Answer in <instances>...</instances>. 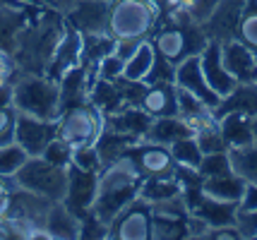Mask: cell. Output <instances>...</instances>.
Listing matches in <instances>:
<instances>
[{
    "label": "cell",
    "instance_id": "7c38bea8",
    "mask_svg": "<svg viewBox=\"0 0 257 240\" xmlns=\"http://www.w3.org/2000/svg\"><path fill=\"white\" fill-rule=\"evenodd\" d=\"M243 12H245V0H221L214 12L202 22V29L209 41H233L238 39V27L243 20Z\"/></svg>",
    "mask_w": 257,
    "mask_h": 240
},
{
    "label": "cell",
    "instance_id": "52a82bcc",
    "mask_svg": "<svg viewBox=\"0 0 257 240\" xmlns=\"http://www.w3.org/2000/svg\"><path fill=\"white\" fill-rule=\"evenodd\" d=\"M103 130V113L94 103H82L58 115V137L65 139L70 147L94 144Z\"/></svg>",
    "mask_w": 257,
    "mask_h": 240
},
{
    "label": "cell",
    "instance_id": "7a4b0ae2",
    "mask_svg": "<svg viewBox=\"0 0 257 240\" xmlns=\"http://www.w3.org/2000/svg\"><path fill=\"white\" fill-rule=\"evenodd\" d=\"M149 39L157 48V53H161L173 65H178L185 58L200 56L204 46L209 44L202 24L195 22L190 15L183 10L161 15Z\"/></svg>",
    "mask_w": 257,
    "mask_h": 240
},
{
    "label": "cell",
    "instance_id": "ab89813d",
    "mask_svg": "<svg viewBox=\"0 0 257 240\" xmlns=\"http://www.w3.org/2000/svg\"><path fill=\"white\" fill-rule=\"evenodd\" d=\"M173 77H176V65H173L171 60H166L161 53H157V58H154V65H152V70H149V75L145 77V84L173 82Z\"/></svg>",
    "mask_w": 257,
    "mask_h": 240
},
{
    "label": "cell",
    "instance_id": "2e32d148",
    "mask_svg": "<svg viewBox=\"0 0 257 240\" xmlns=\"http://www.w3.org/2000/svg\"><path fill=\"white\" fill-rule=\"evenodd\" d=\"M221 58L238 84H257V60L247 44H243L240 39L226 41L221 44Z\"/></svg>",
    "mask_w": 257,
    "mask_h": 240
},
{
    "label": "cell",
    "instance_id": "603a6c76",
    "mask_svg": "<svg viewBox=\"0 0 257 240\" xmlns=\"http://www.w3.org/2000/svg\"><path fill=\"white\" fill-rule=\"evenodd\" d=\"M224 113H243L247 118L257 115V84H235L226 96H221L214 115L219 118Z\"/></svg>",
    "mask_w": 257,
    "mask_h": 240
},
{
    "label": "cell",
    "instance_id": "11a10c76",
    "mask_svg": "<svg viewBox=\"0 0 257 240\" xmlns=\"http://www.w3.org/2000/svg\"><path fill=\"white\" fill-rule=\"evenodd\" d=\"M250 125H252V139L257 142V115H252V118H250Z\"/></svg>",
    "mask_w": 257,
    "mask_h": 240
},
{
    "label": "cell",
    "instance_id": "836d02e7",
    "mask_svg": "<svg viewBox=\"0 0 257 240\" xmlns=\"http://www.w3.org/2000/svg\"><path fill=\"white\" fill-rule=\"evenodd\" d=\"M27 159H29V154H27L17 142H8V144L0 147V178H3L5 183H10V187L15 185L12 183L15 173L27 163Z\"/></svg>",
    "mask_w": 257,
    "mask_h": 240
},
{
    "label": "cell",
    "instance_id": "bcb514c9",
    "mask_svg": "<svg viewBox=\"0 0 257 240\" xmlns=\"http://www.w3.org/2000/svg\"><path fill=\"white\" fill-rule=\"evenodd\" d=\"M142 41H147V39H142V36H120V39H115V51L113 53L120 60H127L137 48L142 46Z\"/></svg>",
    "mask_w": 257,
    "mask_h": 240
},
{
    "label": "cell",
    "instance_id": "83f0119b",
    "mask_svg": "<svg viewBox=\"0 0 257 240\" xmlns=\"http://www.w3.org/2000/svg\"><path fill=\"white\" fill-rule=\"evenodd\" d=\"M219 120V132L224 137L226 147L228 149H238L245 147L252 139V125H250V118L243 113H224L216 118Z\"/></svg>",
    "mask_w": 257,
    "mask_h": 240
},
{
    "label": "cell",
    "instance_id": "74e56055",
    "mask_svg": "<svg viewBox=\"0 0 257 240\" xmlns=\"http://www.w3.org/2000/svg\"><path fill=\"white\" fill-rule=\"evenodd\" d=\"M46 161H51V163H56V166H60V168H67L70 163H72V147L67 144L65 139H60L56 135V137L48 142V147L44 149V154H41Z\"/></svg>",
    "mask_w": 257,
    "mask_h": 240
},
{
    "label": "cell",
    "instance_id": "f5cc1de1",
    "mask_svg": "<svg viewBox=\"0 0 257 240\" xmlns=\"http://www.w3.org/2000/svg\"><path fill=\"white\" fill-rule=\"evenodd\" d=\"M0 106H12V84L0 87Z\"/></svg>",
    "mask_w": 257,
    "mask_h": 240
},
{
    "label": "cell",
    "instance_id": "f1b7e54d",
    "mask_svg": "<svg viewBox=\"0 0 257 240\" xmlns=\"http://www.w3.org/2000/svg\"><path fill=\"white\" fill-rule=\"evenodd\" d=\"M115 51V36L103 32V34H82V56H79V65L87 70H96L101 60L111 56Z\"/></svg>",
    "mask_w": 257,
    "mask_h": 240
},
{
    "label": "cell",
    "instance_id": "44dd1931",
    "mask_svg": "<svg viewBox=\"0 0 257 240\" xmlns=\"http://www.w3.org/2000/svg\"><path fill=\"white\" fill-rule=\"evenodd\" d=\"M89 103H94L103 115L118 113V111L127 108L123 87H120V77L118 80H101L94 75L89 87Z\"/></svg>",
    "mask_w": 257,
    "mask_h": 240
},
{
    "label": "cell",
    "instance_id": "d590c367",
    "mask_svg": "<svg viewBox=\"0 0 257 240\" xmlns=\"http://www.w3.org/2000/svg\"><path fill=\"white\" fill-rule=\"evenodd\" d=\"M202 178H214V175H224V173L233 171L231 168V159H228V151H216V154H204L197 166Z\"/></svg>",
    "mask_w": 257,
    "mask_h": 240
},
{
    "label": "cell",
    "instance_id": "f35d334b",
    "mask_svg": "<svg viewBox=\"0 0 257 240\" xmlns=\"http://www.w3.org/2000/svg\"><path fill=\"white\" fill-rule=\"evenodd\" d=\"M72 166H77L82 171L101 173V156L94 144H82L72 149Z\"/></svg>",
    "mask_w": 257,
    "mask_h": 240
},
{
    "label": "cell",
    "instance_id": "f546056e",
    "mask_svg": "<svg viewBox=\"0 0 257 240\" xmlns=\"http://www.w3.org/2000/svg\"><path fill=\"white\" fill-rule=\"evenodd\" d=\"M180 192H183L180 183L173 175H166V178H145L142 185H140V199H145L149 206L168 202V199H176V197H180Z\"/></svg>",
    "mask_w": 257,
    "mask_h": 240
},
{
    "label": "cell",
    "instance_id": "3957f363",
    "mask_svg": "<svg viewBox=\"0 0 257 240\" xmlns=\"http://www.w3.org/2000/svg\"><path fill=\"white\" fill-rule=\"evenodd\" d=\"M142 180L145 178L137 173V168L125 156L113 161L111 166L101 168L99 173V190H96V199H94L91 211L101 221L111 223L125 206L133 204L135 199L140 197Z\"/></svg>",
    "mask_w": 257,
    "mask_h": 240
},
{
    "label": "cell",
    "instance_id": "ee69618b",
    "mask_svg": "<svg viewBox=\"0 0 257 240\" xmlns=\"http://www.w3.org/2000/svg\"><path fill=\"white\" fill-rule=\"evenodd\" d=\"M15 123H17L15 106H0V147L15 142Z\"/></svg>",
    "mask_w": 257,
    "mask_h": 240
},
{
    "label": "cell",
    "instance_id": "4fadbf2b",
    "mask_svg": "<svg viewBox=\"0 0 257 240\" xmlns=\"http://www.w3.org/2000/svg\"><path fill=\"white\" fill-rule=\"evenodd\" d=\"M65 22L72 24L79 34H103L108 32V22H111V3L77 0L75 8L65 15Z\"/></svg>",
    "mask_w": 257,
    "mask_h": 240
},
{
    "label": "cell",
    "instance_id": "9a60e30c",
    "mask_svg": "<svg viewBox=\"0 0 257 240\" xmlns=\"http://www.w3.org/2000/svg\"><path fill=\"white\" fill-rule=\"evenodd\" d=\"M94 75H96V72L87 70L84 65H75V68L67 70L65 75L58 80V103H60V113L89 101V87H91Z\"/></svg>",
    "mask_w": 257,
    "mask_h": 240
},
{
    "label": "cell",
    "instance_id": "7402d4cb",
    "mask_svg": "<svg viewBox=\"0 0 257 240\" xmlns=\"http://www.w3.org/2000/svg\"><path fill=\"white\" fill-rule=\"evenodd\" d=\"M152 115L145 113L140 106H127L118 113H108L103 115V125L111 127V130H118V132H125V135H133L137 139H145L147 132H149V125H152Z\"/></svg>",
    "mask_w": 257,
    "mask_h": 240
},
{
    "label": "cell",
    "instance_id": "7dc6e473",
    "mask_svg": "<svg viewBox=\"0 0 257 240\" xmlns=\"http://www.w3.org/2000/svg\"><path fill=\"white\" fill-rule=\"evenodd\" d=\"M235 226L243 238H257V211H238Z\"/></svg>",
    "mask_w": 257,
    "mask_h": 240
},
{
    "label": "cell",
    "instance_id": "5b68a950",
    "mask_svg": "<svg viewBox=\"0 0 257 240\" xmlns=\"http://www.w3.org/2000/svg\"><path fill=\"white\" fill-rule=\"evenodd\" d=\"M12 183L29 192L41 194L51 202H60L67 190V168H60L44 156H29L27 163L15 173Z\"/></svg>",
    "mask_w": 257,
    "mask_h": 240
},
{
    "label": "cell",
    "instance_id": "f6af8a7d",
    "mask_svg": "<svg viewBox=\"0 0 257 240\" xmlns=\"http://www.w3.org/2000/svg\"><path fill=\"white\" fill-rule=\"evenodd\" d=\"M238 39L247 46H257V12H243V20L238 27Z\"/></svg>",
    "mask_w": 257,
    "mask_h": 240
},
{
    "label": "cell",
    "instance_id": "4316f807",
    "mask_svg": "<svg viewBox=\"0 0 257 240\" xmlns=\"http://www.w3.org/2000/svg\"><path fill=\"white\" fill-rule=\"evenodd\" d=\"M245 187H247V183L233 171L202 180L204 194H209L214 199H224V202H238V204H240V199H243V194H245Z\"/></svg>",
    "mask_w": 257,
    "mask_h": 240
},
{
    "label": "cell",
    "instance_id": "60d3db41",
    "mask_svg": "<svg viewBox=\"0 0 257 240\" xmlns=\"http://www.w3.org/2000/svg\"><path fill=\"white\" fill-rule=\"evenodd\" d=\"M79 238H108V223L89 211L79 218Z\"/></svg>",
    "mask_w": 257,
    "mask_h": 240
},
{
    "label": "cell",
    "instance_id": "b9f144b4",
    "mask_svg": "<svg viewBox=\"0 0 257 240\" xmlns=\"http://www.w3.org/2000/svg\"><path fill=\"white\" fill-rule=\"evenodd\" d=\"M219 3H221V0H180V8H178V10L188 12L195 22L202 24L214 12V8H216Z\"/></svg>",
    "mask_w": 257,
    "mask_h": 240
},
{
    "label": "cell",
    "instance_id": "30bf717a",
    "mask_svg": "<svg viewBox=\"0 0 257 240\" xmlns=\"http://www.w3.org/2000/svg\"><path fill=\"white\" fill-rule=\"evenodd\" d=\"M96 190H99V173L82 171L72 163L67 166V190L63 202L75 216L82 218L84 214H89L96 199Z\"/></svg>",
    "mask_w": 257,
    "mask_h": 240
},
{
    "label": "cell",
    "instance_id": "816d5d0a",
    "mask_svg": "<svg viewBox=\"0 0 257 240\" xmlns=\"http://www.w3.org/2000/svg\"><path fill=\"white\" fill-rule=\"evenodd\" d=\"M75 3H77V0H39V5H44L48 10H56V12H60V15H67V12L75 8Z\"/></svg>",
    "mask_w": 257,
    "mask_h": 240
},
{
    "label": "cell",
    "instance_id": "ba28073f",
    "mask_svg": "<svg viewBox=\"0 0 257 240\" xmlns=\"http://www.w3.org/2000/svg\"><path fill=\"white\" fill-rule=\"evenodd\" d=\"M125 159L133 163L142 178H166L173 175L176 161L166 144H157L149 139H140L125 151Z\"/></svg>",
    "mask_w": 257,
    "mask_h": 240
},
{
    "label": "cell",
    "instance_id": "8d00e7d4",
    "mask_svg": "<svg viewBox=\"0 0 257 240\" xmlns=\"http://www.w3.org/2000/svg\"><path fill=\"white\" fill-rule=\"evenodd\" d=\"M195 139H197V144H200L202 154H216V151H228L226 147L224 137H221V132H219V120L214 123V125L204 127L200 132H195Z\"/></svg>",
    "mask_w": 257,
    "mask_h": 240
},
{
    "label": "cell",
    "instance_id": "6da1fadb",
    "mask_svg": "<svg viewBox=\"0 0 257 240\" xmlns=\"http://www.w3.org/2000/svg\"><path fill=\"white\" fill-rule=\"evenodd\" d=\"M63 32H65V15L48 10L44 5H36L32 10V20L24 24V29L17 36L15 51H12V60L17 70L46 75V68L51 63V56Z\"/></svg>",
    "mask_w": 257,
    "mask_h": 240
},
{
    "label": "cell",
    "instance_id": "f907efd6",
    "mask_svg": "<svg viewBox=\"0 0 257 240\" xmlns=\"http://www.w3.org/2000/svg\"><path fill=\"white\" fill-rule=\"evenodd\" d=\"M240 211H257V185H247L240 199Z\"/></svg>",
    "mask_w": 257,
    "mask_h": 240
},
{
    "label": "cell",
    "instance_id": "8992f818",
    "mask_svg": "<svg viewBox=\"0 0 257 240\" xmlns=\"http://www.w3.org/2000/svg\"><path fill=\"white\" fill-rule=\"evenodd\" d=\"M159 5L154 0H115L111 3L108 32L120 36H142L149 39L159 22Z\"/></svg>",
    "mask_w": 257,
    "mask_h": 240
},
{
    "label": "cell",
    "instance_id": "91938a15",
    "mask_svg": "<svg viewBox=\"0 0 257 240\" xmlns=\"http://www.w3.org/2000/svg\"><path fill=\"white\" fill-rule=\"evenodd\" d=\"M103 3H115V0H103Z\"/></svg>",
    "mask_w": 257,
    "mask_h": 240
},
{
    "label": "cell",
    "instance_id": "e0dca14e",
    "mask_svg": "<svg viewBox=\"0 0 257 240\" xmlns=\"http://www.w3.org/2000/svg\"><path fill=\"white\" fill-rule=\"evenodd\" d=\"M79 56H82V34H79L72 24L65 22V32H63L56 51H53V56H51V63H48V68H46V75H48L51 80L58 82L67 70H72L75 65H79Z\"/></svg>",
    "mask_w": 257,
    "mask_h": 240
},
{
    "label": "cell",
    "instance_id": "e575fe53",
    "mask_svg": "<svg viewBox=\"0 0 257 240\" xmlns=\"http://www.w3.org/2000/svg\"><path fill=\"white\" fill-rule=\"evenodd\" d=\"M171 156H173V161H176V166H188V168H197L202 161V149L200 144H197V139H195V135L192 137H183L178 139V142H173L171 144Z\"/></svg>",
    "mask_w": 257,
    "mask_h": 240
},
{
    "label": "cell",
    "instance_id": "d6a6232c",
    "mask_svg": "<svg viewBox=\"0 0 257 240\" xmlns=\"http://www.w3.org/2000/svg\"><path fill=\"white\" fill-rule=\"evenodd\" d=\"M152 238H190L188 214H154L152 211Z\"/></svg>",
    "mask_w": 257,
    "mask_h": 240
},
{
    "label": "cell",
    "instance_id": "484cf974",
    "mask_svg": "<svg viewBox=\"0 0 257 240\" xmlns=\"http://www.w3.org/2000/svg\"><path fill=\"white\" fill-rule=\"evenodd\" d=\"M192 135H195V132H192L190 125H188L180 115H161V118H154V120H152L149 132H147L145 139L171 147L173 142H178V139H183V137H192Z\"/></svg>",
    "mask_w": 257,
    "mask_h": 240
},
{
    "label": "cell",
    "instance_id": "680465c9",
    "mask_svg": "<svg viewBox=\"0 0 257 240\" xmlns=\"http://www.w3.org/2000/svg\"><path fill=\"white\" fill-rule=\"evenodd\" d=\"M22 3H32V5H39V0H22Z\"/></svg>",
    "mask_w": 257,
    "mask_h": 240
},
{
    "label": "cell",
    "instance_id": "cb8c5ba5",
    "mask_svg": "<svg viewBox=\"0 0 257 240\" xmlns=\"http://www.w3.org/2000/svg\"><path fill=\"white\" fill-rule=\"evenodd\" d=\"M135 142H140V139L133 137V135H125V132H118V130H111V127L103 125L101 135L96 137V142H94V147H96V151H99V156H101V168L111 166L113 161L123 159L125 151L133 147Z\"/></svg>",
    "mask_w": 257,
    "mask_h": 240
},
{
    "label": "cell",
    "instance_id": "ffe728a7",
    "mask_svg": "<svg viewBox=\"0 0 257 240\" xmlns=\"http://www.w3.org/2000/svg\"><path fill=\"white\" fill-rule=\"evenodd\" d=\"M34 5H3L0 8V53L12 56L17 36L29 22Z\"/></svg>",
    "mask_w": 257,
    "mask_h": 240
},
{
    "label": "cell",
    "instance_id": "1f68e13d",
    "mask_svg": "<svg viewBox=\"0 0 257 240\" xmlns=\"http://www.w3.org/2000/svg\"><path fill=\"white\" fill-rule=\"evenodd\" d=\"M231 168L238 173L247 185H257V142H250L245 147L228 149Z\"/></svg>",
    "mask_w": 257,
    "mask_h": 240
},
{
    "label": "cell",
    "instance_id": "681fc988",
    "mask_svg": "<svg viewBox=\"0 0 257 240\" xmlns=\"http://www.w3.org/2000/svg\"><path fill=\"white\" fill-rule=\"evenodd\" d=\"M207 238H212V240H224V238H243L240 235V230H238V226H221V228H209L207 230Z\"/></svg>",
    "mask_w": 257,
    "mask_h": 240
},
{
    "label": "cell",
    "instance_id": "ac0fdd59",
    "mask_svg": "<svg viewBox=\"0 0 257 240\" xmlns=\"http://www.w3.org/2000/svg\"><path fill=\"white\" fill-rule=\"evenodd\" d=\"M200 65L202 72H204V80L212 87L219 96H226V94L233 89L238 82L231 77V72L226 70L224 58H221V44L219 41H209L204 51L200 53Z\"/></svg>",
    "mask_w": 257,
    "mask_h": 240
},
{
    "label": "cell",
    "instance_id": "db71d44e",
    "mask_svg": "<svg viewBox=\"0 0 257 240\" xmlns=\"http://www.w3.org/2000/svg\"><path fill=\"white\" fill-rule=\"evenodd\" d=\"M8 192H10V185L5 183L3 178H0V214H3V209H5V202H8Z\"/></svg>",
    "mask_w": 257,
    "mask_h": 240
},
{
    "label": "cell",
    "instance_id": "277c9868",
    "mask_svg": "<svg viewBox=\"0 0 257 240\" xmlns=\"http://www.w3.org/2000/svg\"><path fill=\"white\" fill-rule=\"evenodd\" d=\"M12 106L17 113L36 115L44 120H58L60 103H58V82L48 75L20 72L12 84Z\"/></svg>",
    "mask_w": 257,
    "mask_h": 240
},
{
    "label": "cell",
    "instance_id": "5bb4252c",
    "mask_svg": "<svg viewBox=\"0 0 257 240\" xmlns=\"http://www.w3.org/2000/svg\"><path fill=\"white\" fill-rule=\"evenodd\" d=\"M173 82H176L178 89L190 92L192 96H197L204 106H209L212 111L219 106V101H221V96L214 92L212 87L207 84V80H204V72H202V65H200V56L180 60L178 65H176V77H173Z\"/></svg>",
    "mask_w": 257,
    "mask_h": 240
},
{
    "label": "cell",
    "instance_id": "c3c4849f",
    "mask_svg": "<svg viewBox=\"0 0 257 240\" xmlns=\"http://www.w3.org/2000/svg\"><path fill=\"white\" fill-rule=\"evenodd\" d=\"M17 77H20V70H17V65H15L12 56L0 53V87H5V84H15Z\"/></svg>",
    "mask_w": 257,
    "mask_h": 240
},
{
    "label": "cell",
    "instance_id": "7bdbcfd3",
    "mask_svg": "<svg viewBox=\"0 0 257 240\" xmlns=\"http://www.w3.org/2000/svg\"><path fill=\"white\" fill-rule=\"evenodd\" d=\"M94 72H96V77H101V80H118V77H123V72H125V60H120L115 53H111V56H106L96 65Z\"/></svg>",
    "mask_w": 257,
    "mask_h": 240
},
{
    "label": "cell",
    "instance_id": "d4e9b609",
    "mask_svg": "<svg viewBox=\"0 0 257 240\" xmlns=\"http://www.w3.org/2000/svg\"><path fill=\"white\" fill-rule=\"evenodd\" d=\"M48 238H79V216H75L70 209L65 206V202H53L48 214H46V223H44Z\"/></svg>",
    "mask_w": 257,
    "mask_h": 240
},
{
    "label": "cell",
    "instance_id": "6f0895ef",
    "mask_svg": "<svg viewBox=\"0 0 257 240\" xmlns=\"http://www.w3.org/2000/svg\"><path fill=\"white\" fill-rule=\"evenodd\" d=\"M250 51H252V56H255V60H257V46H250Z\"/></svg>",
    "mask_w": 257,
    "mask_h": 240
},
{
    "label": "cell",
    "instance_id": "9c48e42d",
    "mask_svg": "<svg viewBox=\"0 0 257 240\" xmlns=\"http://www.w3.org/2000/svg\"><path fill=\"white\" fill-rule=\"evenodd\" d=\"M108 238L147 240L152 238V206L145 199H135L108 223Z\"/></svg>",
    "mask_w": 257,
    "mask_h": 240
},
{
    "label": "cell",
    "instance_id": "d6986e66",
    "mask_svg": "<svg viewBox=\"0 0 257 240\" xmlns=\"http://www.w3.org/2000/svg\"><path fill=\"white\" fill-rule=\"evenodd\" d=\"M140 108L152 118L161 115H178V87L176 82H161V84H147L145 94L140 99Z\"/></svg>",
    "mask_w": 257,
    "mask_h": 240
},
{
    "label": "cell",
    "instance_id": "4dcf8cb0",
    "mask_svg": "<svg viewBox=\"0 0 257 240\" xmlns=\"http://www.w3.org/2000/svg\"><path fill=\"white\" fill-rule=\"evenodd\" d=\"M154 58H157V48L152 44V39H147V41H142V46L125 60L123 77L130 82H145V77L154 65Z\"/></svg>",
    "mask_w": 257,
    "mask_h": 240
},
{
    "label": "cell",
    "instance_id": "8fae6325",
    "mask_svg": "<svg viewBox=\"0 0 257 240\" xmlns=\"http://www.w3.org/2000/svg\"><path fill=\"white\" fill-rule=\"evenodd\" d=\"M58 135V120H44L36 115L17 113L15 123V142L29 154V156H41L48 142Z\"/></svg>",
    "mask_w": 257,
    "mask_h": 240
},
{
    "label": "cell",
    "instance_id": "9f6ffc18",
    "mask_svg": "<svg viewBox=\"0 0 257 240\" xmlns=\"http://www.w3.org/2000/svg\"><path fill=\"white\" fill-rule=\"evenodd\" d=\"M245 10L257 12V0H245Z\"/></svg>",
    "mask_w": 257,
    "mask_h": 240
}]
</instances>
